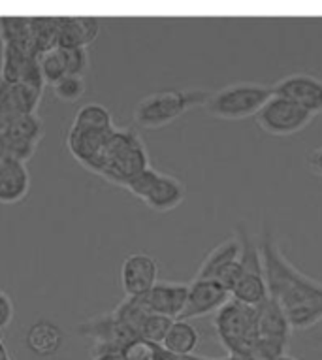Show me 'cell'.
I'll list each match as a JSON object with an SVG mask.
<instances>
[{
	"label": "cell",
	"mask_w": 322,
	"mask_h": 360,
	"mask_svg": "<svg viewBox=\"0 0 322 360\" xmlns=\"http://www.w3.org/2000/svg\"><path fill=\"white\" fill-rule=\"evenodd\" d=\"M258 248L262 255L268 292L285 313L292 330H307L322 323V283L300 272L279 248L270 223L264 224Z\"/></svg>",
	"instance_id": "6da1fadb"
},
{
	"label": "cell",
	"mask_w": 322,
	"mask_h": 360,
	"mask_svg": "<svg viewBox=\"0 0 322 360\" xmlns=\"http://www.w3.org/2000/svg\"><path fill=\"white\" fill-rule=\"evenodd\" d=\"M149 153L140 132L132 127H124L112 132L102 153L89 172H93L105 181L123 187L132 177L149 168Z\"/></svg>",
	"instance_id": "7a4b0ae2"
},
{
	"label": "cell",
	"mask_w": 322,
	"mask_h": 360,
	"mask_svg": "<svg viewBox=\"0 0 322 360\" xmlns=\"http://www.w3.org/2000/svg\"><path fill=\"white\" fill-rule=\"evenodd\" d=\"M210 95L207 89L200 87L155 91L138 101L134 108V123L140 129H162L194 108L205 106Z\"/></svg>",
	"instance_id": "3957f363"
},
{
	"label": "cell",
	"mask_w": 322,
	"mask_h": 360,
	"mask_svg": "<svg viewBox=\"0 0 322 360\" xmlns=\"http://www.w3.org/2000/svg\"><path fill=\"white\" fill-rule=\"evenodd\" d=\"M273 96L271 85L257 82H238L224 85L211 93L205 102V112L213 119L221 121H243L257 117L264 104Z\"/></svg>",
	"instance_id": "277c9868"
},
{
	"label": "cell",
	"mask_w": 322,
	"mask_h": 360,
	"mask_svg": "<svg viewBox=\"0 0 322 360\" xmlns=\"http://www.w3.org/2000/svg\"><path fill=\"white\" fill-rule=\"evenodd\" d=\"M213 326L221 345L230 356H240L258 342L257 307L230 300L223 309L215 313Z\"/></svg>",
	"instance_id": "5b68a950"
},
{
	"label": "cell",
	"mask_w": 322,
	"mask_h": 360,
	"mask_svg": "<svg viewBox=\"0 0 322 360\" xmlns=\"http://www.w3.org/2000/svg\"><path fill=\"white\" fill-rule=\"evenodd\" d=\"M236 236L241 242V266H243V270H241L240 279H238L230 296H232V300L241 302L245 306L258 307L270 296L260 248H258V242L251 236V232L243 221H240L236 226Z\"/></svg>",
	"instance_id": "8992f818"
},
{
	"label": "cell",
	"mask_w": 322,
	"mask_h": 360,
	"mask_svg": "<svg viewBox=\"0 0 322 360\" xmlns=\"http://www.w3.org/2000/svg\"><path fill=\"white\" fill-rule=\"evenodd\" d=\"M124 189L157 213H166L179 207L187 195L185 185L176 176L155 170L153 166L132 177L129 184L124 185Z\"/></svg>",
	"instance_id": "52a82bcc"
},
{
	"label": "cell",
	"mask_w": 322,
	"mask_h": 360,
	"mask_svg": "<svg viewBox=\"0 0 322 360\" xmlns=\"http://www.w3.org/2000/svg\"><path fill=\"white\" fill-rule=\"evenodd\" d=\"M313 119H315L313 113H309L298 104H294L292 101L273 95L257 113L255 121L264 134L285 138L294 136V134L307 129L313 123Z\"/></svg>",
	"instance_id": "ba28073f"
},
{
	"label": "cell",
	"mask_w": 322,
	"mask_h": 360,
	"mask_svg": "<svg viewBox=\"0 0 322 360\" xmlns=\"http://www.w3.org/2000/svg\"><path fill=\"white\" fill-rule=\"evenodd\" d=\"M241 242L238 236L228 238L213 248L200 264L194 279H215L224 289L232 292L241 276Z\"/></svg>",
	"instance_id": "9c48e42d"
},
{
	"label": "cell",
	"mask_w": 322,
	"mask_h": 360,
	"mask_svg": "<svg viewBox=\"0 0 322 360\" xmlns=\"http://www.w3.org/2000/svg\"><path fill=\"white\" fill-rule=\"evenodd\" d=\"M44 89V85L8 83L0 79V132L21 115L38 113Z\"/></svg>",
	"instance_id": "30bf717a"
},
{
	"label": "cell",
	"mask_w": 322,
	"mask_h": 360,
	"mask_svg": "<svg viewBox=\"0 0 322 360\" xmlns=\"http://www.w3.org/2000/svg\"><path fill=\"white\" fill-rule=\"evenodd\" d=\"M0 136L6 143L8 155L12 159L29 162L46 136V130L38 113H29V115H21L15 119L10 127L0 132Z\"/></svg>",
	"instance_id": "8fae6325"
},
{
	"label": "cell",
	"mask_w": 322,
	"mask_h": 360,
	"mask_svg": "<svg viewBox=\"0 0 322 360\" xmlns=\"http://www.w3.org/2000/svg\"><path fill=\"white\" fill-rule=\"evenodd\" d=\"M273 95L292 101L313 115L322 113V79L307 74V72H294L281 77L271 85Z\"/></svg>",
	"instance_id": "7c38bea8"
},
{
	"label": "cell",
	"mask_w": 322,
	"mask_h": 360,
	"mask_svg": "<svg viewBox=\"0 0 322 360\" xmlns=\"http://www.w3.org/2000/svg\"><path fill=\"white\" fill-rule=\"evenodd\" d=\"M119 279L124 296L138 298L147 295L158 281V262L143 251L127 255L121 264Z\"/></svg>",
	"instance_id": "4fadbf2b"
},
{
	"label": "cell",
	"mask_w": 322,
	"mask_h": 360,
	"mask_svg": "<svg viewBox=\"0 0 322 360\" xmlns=\"http://www.w3.org/2000/svg\"><path fill=\"white\" fill-rule=\"evenodd\" d=\"M230 300H232V296L228 290L215 279H193L188 283L187 306L183 309V315L179 319H200L211 313H217Z\"/></svg>",
	"instance_id": "5bb4252c"
},
{
	"label": "cell",
	"mask_w": 322,
	"mask_h": 360,
	"mask_svg": "<svg viewBox=\"0 0 322 360\" xmlns=\"http://www.w3.org/2000/svg\"><path fill=\"white\" fill-rule=\"evenodd\" d=\"M188 283L183 281H157L147 295L141 296V300L151 313L165 315L170 319H179L183 309L187 306Z\"/></svg>",
	"instance_id": "9a60e30c"
},
{
	"label": "cell",
	"mask_w": 322,
	"mask_h": 360,
	"mask_svg": "<svg viewBox=\"0 0 322 360\" xmlns=\"http://www.w3.org/2000/svg\"><path fill=\"white\" fill-rule=\"evenodd\" d=\"M30 191V172L27 162L18 159L0 160V204L13 206L27 198Z\"/></svg>",
	"instance_id": "2e32d148"
},
{
	"label": "cell",
	"mask_w": 322,
	"mask_h": 360,
	"mask_svg": "<svg viewBox=\"0 0 322 360\" xmlns=\"http://www.w3.org/2000/svg\"><path fill=\"white\" fill-rule=\"evenodd\" d=\"M258 311V340H264V342L276 343V345H281V347L287 349L288 340H290V325H288L285 313L279 307L271 296H268V300L260 304L257 307Z\"/></svg>",
	"instance_id": "e0dca14e"
},
{
	"label": "cell",
	"mask_w": 322,
	"mask_h": 360,
	"mask_svg": "<svg viewBox=\"0 0 322 360\" xmlns=\"http://www.w3.org/2000/svg\"><path fill=\"white\" fill-rule=\"evenodd\" d=\"M100 25L96 18H59L57 48H89L98 38Z\"/></svg>",
	"instance_id": "ac0fdd59"
},
{
	"label": "cell",
	"mask_w": 322,
	"mask_h": 360,
	"mask_svg": "<svg viewBox=\"0 0 322 360\" xmlns=\"http://www.w3.org/2000/svg\"><path fill=\"white\" fill-rule=\"evenodd\" d=\"M0 41L2 49H12L38 57L30 18H0Z\"/></svg>",
	"instance_id": "d6986e66"
},
{
	"label": "cell",
	"mask_w": 322,
	"mask_h": 360,
	"mask_svg": "<svg viewBox=\"0 0 322 360\" xmlns=\"http://www.w3.org/2000/svg\"><path fill=\"white\" fill-rule=\"evenodd\" d=\"M27 347L38 356H53L57 354L65 343V332L51 321H36L34 325L27 330Z\"/></svg>",
	"instance_id": "ffe728a7"
},
{
	"label": "cell",
	"mask_w": 322,
	"mask_h": 360,
	"mask_svg": "<svg viewBox=\"0 0 322 360\" xmlns=\"http://www.w3.org/2000/svg\"><path fill=\"white\" fill-rule=\"evenodd\" d=\"M200 345V332L188 321L176 319L166 334L162 349L174 356H191Z\"/></svg>",
	"instance_id": "44dd1931"
},
{
	"label": "cell",
	"mask_w": 322,
	"mask_h": 360,
	"mask_svg": "<svg viewBox=\"0 0 322 360\" xmlns=\"http://www.w3.org/2000/svg\"><path fill=\"white\" fill-rule=\"evenodd\" d=\"M115 127L112 112L102 104H85L77 110L72 121V129L83 130H110Z\"/></svg>",
	"instance_id": "7402d4cb"
},
{
	"label": "cell",
	"mask_w": 322,
	"mask_h": 360,
	"mask_svg": "<svg viewBox=\"0 0 322 360\" xmlns=\"http://www.w3.org/2000/svg\"><path fill=\"white\" fill-rule=\"evenodd\" d=\"M38 65H40L41 79L46 85L51 87L53 83H57L68 74V60H66V51L63 48L47 49L44 53L38 55Z\"/></svg>",
	"instance_id": "603a6c76"
},
{
	"label": "cell",
	"mask_w": 322,
	"mask_h": 360,
	"mask_svg": "<svg viewBox=\"0 0 322 360\" xmlns=\"http://www.w3.org/2000/svg\"><path fill=\"white\" fill-rule=\"evenodd\" d=\"M30 27L34 34L38 53L57 48L59 38V18H30Z\"/></svg>",
	"instance_id": "cb8c5ba5"
},
{
	"label": "cell",
	"mask_w": 322,
	"mask_h": 360,
	"mask_svg": "<svg viewBox=\"0 0 322 360\" xmlns=\"http://www.w3.org/2000/svg\"><path fill=\"white\" fill-rule=\"evenodd\" d=\"M174 321L170 317H165V315H157V313H149L143 323L140 326V338L146 340V342L157 343V345H162L166 334L174 325Z\"/></svg>",
	"instance_id": "d4e9b609"
},
{
	"label": "cell",
	"mask_w": 322,
	"mask_h": 360,
	"mask_svg": "<svg viewBox=\"0 0 322 360\" xmlns=\"http://www.w3.org/2000/svg\"><path fill=\"white\" fill-rule=\"evenodd\" d=\"M53 96L60 102H66V104H72V102H77L85 95L87 91V83H85V77L83 76H65L63 79H59L57 83H53Z\"/></svg>",
	"instance_id": "484cf974"
},
{
	"label": "cell",
	"mask_w": 322,
	"mask_h": 360,
	"mask_svg": "<svg viewBox=\"0 0 322 360\" xmlns=\"http://www.w3.org/2000/svg\"><path fill=\"white\" fill-rule=\"evenodd\" d=\"M165 354L162 345L146 342V340H134L123 349V360H160Z\"/></svg>",
	"instance_id": "4316f807"
},
{
	"label": "cell",
	"mask_w": 322,
	"mask_h": 360,
	"mask_svg": "<svg viewBox=\"0 0 322 360\" xmlns=\"http://www.w3.org/2000/svg\"><path fill=\"white\" fill-rule=\"evenodd\" d=\"M66 60H68V74L72 76H83L91 66V59H89L87 48H74L65 49Z\"/></svg>",
	"instance_id": "83f0119b"
},
{
	"label": "cell",
	"mask_w": 322,
	"mask_h": 360,
	"mask_svg": "<svg viewBox=\"0 0 322 360\" xmlns=\"http://www.w3.org/2000/svg\"><path fill=\"white\" fill-rule=\"evenodd\" d=\"M13 317H15V307H13L12 298L0 289V330L12 325Z\"/></svg>",
	"instance_id": "f1b7e54d"
},
{
	"label": "cell",
	"mask_w": 322,
	"mask_h": 360,
	"mask_svg": "<svg viewBox=\"0 0 322 360\" xmlns=\"http://www.w3.org/2000/svg\"><path fill=\"white\" fill-rule=\"evenodd\" d=\"M307 166L309 170L315 174V176L322 177V146L321 148L313 149L309 155H307Z\"/></svg>",
	"instance_id": "f546056e"
},
{
	"label": "cell",
	"mask_w": 322,
	"mask_h": 360,
	"mask_svg": "<svg viewBox=\"0 0 322 360\" xmlns=\"http://www.w3.org/2000/svg\"><path fill=\"white\" fill-rule=\"evenodd\" d=\"M309 345L311 347L318 349V351H322V332H318V334L309 338Z\"/></svg>",
	"instance_id": "4dcf8cb0"
},
{
	"label": "cell",
	"mask_w": 322,
	"mask_h": 360,
	"mask_svg": "<svg viewBox=\"0 0 322 360\" xmlns=\"http://www.w3.org/2000/svg\"><path fill=\"white\" fill-rule=\"evenodd\" d=\"M4 159H12V157L8 155L6 143H4V140H2V136H0V160H4Z\"/></svg>",
	"instance_id": "1f68e13d"
},
{
	"label": "cell",
	"mask_w": 322,
	"mask_h": 360,
	"mask_svg": "<svg viewBox=\"0 0 322 360\" xmlns=\"http://www.w3.org/2000/svg\"><path fill=\"white\" fill-rule=\"evenodd\" d=\"M160 360H185V356H174V354L166 353L165 351V354H162V359Z\"/></svg>",
	"instance_id": "d6a6232c"
},
{
	"label": "cell",
	"mask_w": 322,
	"mask_h": 360,
	"mask_svg": "<svg viewBox=\"0 0 322 360\" xmlns=\"http://www.w3.org/2000/svg\"><path fill=\"white\" fill-rule=\"evenodd\" d=\"M198 360H238L236 356H226V359H210V356H198Z\"/></svg>",
	"instance_id": "836d02e7"
},
{
	"label": "cell",
	"mask_w": 322,
	"mask_h": 360,
	"mask_svg": "<svg viewBox=\"0 0 322 360\" xmlns=\"http://www.w3.org/2000/svg\"><path fill=\"white\" fill-rule=\"evenodd\" d=\"M276 360H298L296 359V356H292V354H281V356H279V359H276Z\"/></svg>",
	"instance_id": "e575fe53"
}]
</instances>
